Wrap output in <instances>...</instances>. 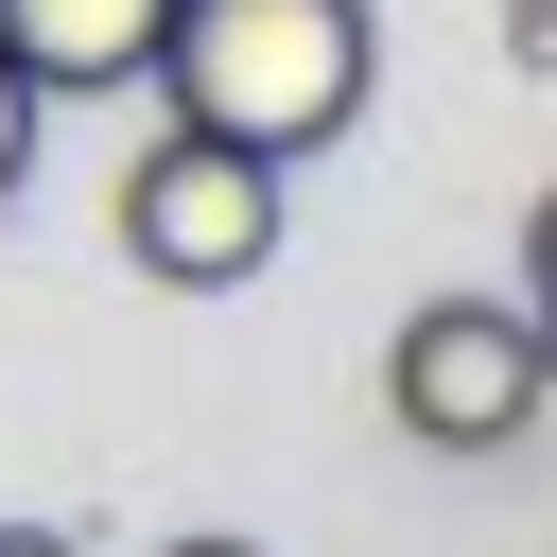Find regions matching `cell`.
<instances>
[{"label": "cell", "instance_id": "1", "mask_svg": "<svg viewBox=\"0 0 557 557\" xmlns=\"http://www.w3.org/2000/svg\"><path fill=\"white\" fill-rule=\"evenodd\" d=\"M383 87V17L366 0H174L157 17V104L191 139H244V157H331Z\"/></svg>", "mask_w": 557, "mask_h": 557}, {"label": "cell", "instance_id": "2", "mask_svg": "<svg viewBox=\"0 0 557 557\" xmlns=\"http://www.w3.org/2000/svg\"><path fill=\"white\" fill-rule=\"evenodd\" d=\"M104 226H122V261H139L157 296H244V278L278 261V157H244V139H191V122H157V139L122 157Z\"/></svg>", "mask_w": 557, "mask_h": 557}, {"label": "cell", "instance_id": "3", "mask_svg": "<svg viewBox=\"0 0 557 557\" xmlns=\"http://www.w3.org/2000/svg\"><path fill=\"white\" fill-rule=\"evenodd\" d=\"M540 400H557V331L522 296H418L383 331V418L418 453H505V435H540Z\"/></svg>", "mask_w": 557, "mask_h": 557}, {"label": "cell", "instance_id": "4", "mask_svg": "<svg viewBox=\"0 0 557 557\" xmlns=\"http://www.w3.org/2000/svg\"><path fill=\"white\" fill-rule=\"evenodd\" d=\"M157 17H174V0H0V52H17L52 104H87V87H139V70H157Z\"/></svg>", "mask_w": 557, "mask_h": 557}, {"label": "cell", "instance_id": "5", "mask_svg": "<svg viewBox=\"0 0 557 557\" xmlns=\"http://www.w3.org/2000/svg\"><path fill=\"white\" fill-rule=\"evenodd\" d=\"M35 122H52V87H35V70H17V52H0V209H17V191H35Z\"/></svg>", "mask_w": 557, "mask_h": 557}, {"label": "cell", "instance_id": "6", "mask_svg": "<svg viewBox=\"0 0 557 557\" xmlns=\"http://www.w3.org/2000/svg\"><path fill=\"white\" fill-rule=\"evenodd\" d=\"M522 313H540V331H557V191H540V209H522Z\"/></svg>", "mask_w": 557, "mask_h": 557}, {"label": "cell", "instance_id": "7", "mask_svg": "<svg viewBox=\"0 0 557 557\" xmlns=\"http://www.w3.org/2000/svg\"><path fill=\"white\" fill-rule=\"evenodd\" d=\"M505 52H522V70H557V0H505Z\"/></svg>", "mask_w": 557, "mask_h": 557}, {"label": "cell", "instance_id": "8", "mask_svg": "<svg viewBox=\"0 0 557 557\" xmlns=\"http://www.w3.org/2000/svg\"><path fill=\"white\" fill-rule=\"evenodd\" d=\"M0 557H87V540L70 522H0Z\"/></svg>", "mask_w": 557, "mask_h": 557}, {"label": "cell", "instance_id": "9", "mask_svg": "<svg viewBox=\"0 0 557 557\" xmlns=\"http://www.w3.org/2000/svg\"><path fill=\"white\" fill-rule=\"evenodd\" d=\"M157 557H261V540H226V522H191V540H157Z\"/></svg>", "mask_w": 557, "mask_h": 557}]
</instances>
